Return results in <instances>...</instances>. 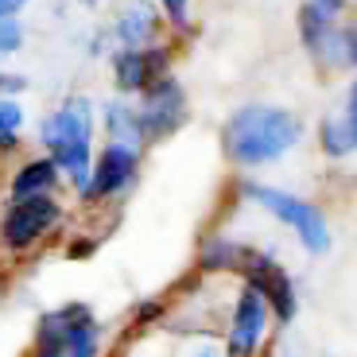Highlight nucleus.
Segmentation results:
<instances>
[{
	"label": "nucleus",
	"instance_id": "17",
	"mask_svg": "<svg viewBox=\"0 0 357 357\" xmlns=\"http://www.w3.org/2000/svg\"><path fill=\"white\" fill-rule=\"evenodd\" d=\"M160 4L167 8V16H171V20H178V24L187 20V0H160Z\"/></svg>",
	"mask_w": 357,
	"mask_h": 357
},
{
	"label": "nucleus",
	"instance_id": "14",
	"mask_svg": "<svg viewBox=\"0 0 357 357\" xmlns=\"http://www.w3.org/2000/svg\"><path fill=\"white\" fill-rule=\"evenodd\" d=\"M54 163L51 160H31L16 178H12V195L16 198H36V195H47L54 187Z\"/></svg>",
	"mask_w": 357,
	"mask_h": 357
},
{
	"label": "nucleus",
	"instance_id": "5",
	"mask_svg": "<svg viewBox=\"0 0 357 357\" xmlns=\"http://www.w3.org/2000/svg\"><path fill=\"white\" fill-rule=\"evenodd\" d=\"M249 198H257V202L264 206V210H272L284 225H291V229L299 233V241H303L311 252H326V249H331L326 218H322L311 202L291 198V195H284V190H276V187H249Z\"/></svg>",
	"mask_w": 357,
	"mask_h": 357
},
{
	"label": "nucleus",
	"instance_id": "9",
	"mask_svg": "<svg viewBox=\"0 0 357 357\" xmlns=\"http://www.w3.org/2000/svg\"><path fill=\"white\" fill-rule=\"evenodd\" d=\"M136 148H128V144H109L105 152H101V160L93 163V171H89V187L82 190L86 198H98V195H116L121 187H128L136 175Z\"/></svg>",
	"mask_w": 357,
	"mask_h": 357
},
{
	"label": "nucleus",
	"instance_id": "13",
	"mask_svg": "<svg viewBox=\"0 0 357 357\" xmlns=\"http://www.w3.org/2000/svg\"><path fill=\"white\" fill-rule=\"evenodd\" d=\"M116 36H121L125 51H148L155 43V36H160V16L148 4H132L121 16V24H116Z\"/></svg>",
	"mask_w": 357,
	"mask_h": 357
},
{
	"label": "nucleus",
	"instance_id": "15",
	"mask_svg": "<svg viewBox=\"0 0 357 357\" xmlns=\"http://www.w3.org/2000/svg\"><path fill=\"white\" fill-rule=\"evenodd\" d=\"M24 125V109L16 105L12 98H0V144H12Z\"/></svg>",
	"mask_w": 357,
	"mask_h": 357
},
{
	"label": "nucleus",
	"instance_id": "8",
	"mask_svg": "<svg viewBox=\"0 0 357 357\" xmlns=\"http://www.w3.org/2000/svg\"><path fill=\"white\" fill-rule=\"evenodd\" d=\"M268 326V303L257 287H245L241 299H237V311H233V331L225 342V354L229 357H252L257 354V342L264 338Z\"/></svg>",
	"mask_w": 357,
	"mask_h": 357
},
{
	"label": "nucleus",
	"instance_id": "7",
	"mask_svg": "<svg viewBox=\"0 0 357 357\" xmlns=\"http://www.w3.org/2000/svg\"><path fill=\"white\" fill-rule=\"evenodd\" d=\"M54 222H59V206H54L47 195L16 198V202L4 210L0 237H4V245H12V249H24V245L39 241V237H43Z\"/></svg>",
	"mask_w": 357,
	"mask_h": 357
},
{
	"label": "nucleus",
	"instance_id": "18",
	"mask_svg": "<svg viewBox=\"0 0 357 357\" xmlns=\"http://www.w3.org/2000/svg\"><path fill=\"white\" fill-rule=\"evenodd\" d=\"M27 0H0V20H16V12L24 8Z\"/></svg>",
	"mask_w": 357,
	"mask_h": 357
},
{
	"label": "nucleus",
	"instance_id": "20",
	"mask_svg": "<svg viewBox=\"0 0 357 357\" xmlns=\"http://www.w3.org/2000/svg\"><path fill=\"white\" fill-rule=\"evenodd\" d=\"M195 357H218V354H214V349H198Z\"/></svg>",
	"mask_w": 357,
	"mask_h": 357
},
{
	"label": "nucleus",
	"instance_id": "6",
	"mask_svg": "<svg viewBox=\"0 0 357 357\" xmlns=\"http://www.w3.org/2000/svg\"><path fill=\"white\" fill-rule=\"evenodd\" d=\"M183 116H187V109H183V89H178L171 78H160L155 86L144 89L140 105L132 109L136 144H140V140H160V136H167L171 128L183 125Z\"/></svg>",
	"mask_w": 357,
	"mask_h": 357
},
{
	"label": "nucleus",
	"instance_id": "4",
	"mask_svg": "<svg viewBox=\"0 0 357 357\" xmlns=\"http://www.w3.org/2000/svg\"><path fill=\"white\" fill-rule=\"evenodd\" d=\"M98 354V322L86 307H63L39 322V357H93Z\"/></svg>",
	"mask_w": 357,
	"mask_h": 357
},
{
	"label": "nucleus",
	"instance_id": "19",
	"mask_svg": "<svg viewBox=\"0 0 357 357\" xmlns=\"http://www.w3.org/2000/svg\"><path fill=\"white\" fill-rule=\"evenodd\" d=\"M24 86V78H12V74H0V93H4V89H20Z\"/></svg>",
	"mask_w": 357,
	"mask_h": 357
},
{
	"label": "nucleus",
	"instance_id": "1",
	"mask_svg": "<svg viewBox=\"0 0 357 357\" xmlns=\"http://www.w3.org/2000/svg\"><path fill=\"white\" fill-rule=\"evenodd\" d=\"M299 136H303V125L287 109L245 105L225 125V152L237 163H245V167H252V163H272L284 152H291L295 144H299Z\"/></svg>",
	"mask_w": 357,
	"mask_h": 357
},
{
	"label": "nucleus",
	"instance_id": "10",
	"mask_svg": "<svg viewBox=\"0 0 357 357\" xmlns=\"http://www.w3.org/2000/svg\"><path fill=\"white\" fill-rule=\"evenodd\" d=\"M245 272H249V287H257V291L264 295L268 307H276V319L280 322L291 319L295 314V291H291V280L280 272V264H272V260H264V257H249Z\"/></svg>",
	"mask_w": 357,
	"mask_h": 357
},
{
	"label": "nucleus",
	"instance_id": "21",
	"mask_svg": "<svg viewBox=\"0 0 357 357\" xmlns=\"http://www.w3.org/2000/svg\"><path fill=\"white\" fill-rule=\"evenodd\" d=\"M82 4H98V0H82Z\"/></svg>",
	"mask_w": 357,
	"mask_h": 357
},
{
	"label": "nucleus",
	"instance_id": "3",
	"mask_svg": "<svg viewBox=\"0 0 357 357\" xmlns=\"http://www.w3.org/2000/svg\"><path fill=\"white\" fill-rule=\"evenodd\" d=\"M346 4L342 0H307L303 4V39L319 63L334 66H357V27L342 20Z\"/></svg>",
	"mask_w": 357,
	"mask_h": 357
},
{
	"label": "nucleus",
	"instance_id": "2",
	"mask_svg": "<svg viewBox=\"0 0 357 357\" xmlns=\"http://www.w3.org/2000/svg\"><path fill=\"white\" fill-rule=\"evenodd\" d=\"M89 109L86 101H70V105L54 109L51 116L43 121V144L51 148V163L54 171H66L74 178V187L86 190L89 187Z\"/></svg>",
	"mask_w": 357,
	"mask_h": 357
},
{
	"label": "nucleus",
	"instance_id": "16",
	"mask_svg": "<svg viewBox=\"0 0 357 357\" xmlns=\"http://www.w3.org/2000/svg\"><path fill=\"white\" fill-rule=\"evenodd\" d=\"M20 39H24V31H20L16 20H0V54H8L20 47Z\"/></svg>",
	"mask_w": 357,
	"mask_h": 357
},
{
	"label": "nucleus",
	"instance_id": "11",
	"mask_svg": "<svg viewBox=\"0 0 357 357\" xmlns=\"http://www.w3.org/2000/svg\"><path fill=\"white\" fill-rule=\"evenodd\" d=\"M113 70H116V86L121 89H148L163 78L167 70V54L148 47V51H121L113 59Z\"/></svg>",
	"mask_w": 357,
	"mask_h": 357
},
{
	"label": "nucleus",
	"instance_id": "12",
	"mask_svg": "<svg viewBox=\"0 0 357 357\" xmlns=\"http://www.w3.org/2000/svg\"><path fill=\"white\" fill-rule=\"evenodd\" d=\"M319 136H322V152L326 155H349L357 148V82L349 86L342 113L322 121Z\"/></svg>",
	"mask_w": 357,
	"mask_h": 357
}]
</instances>
